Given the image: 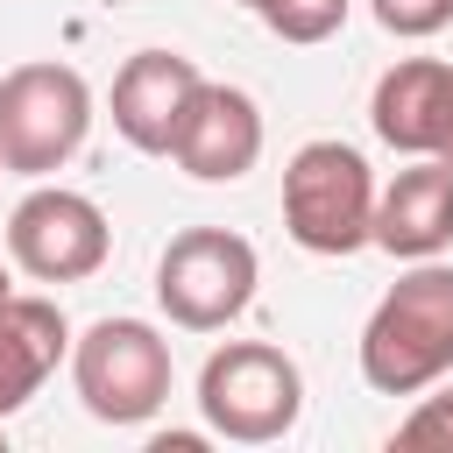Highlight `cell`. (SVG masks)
<instances>
[{"instance_id": "1", "label": "cell", "mask_w": 453, "mask_h": 453, "mask_svg": "<svg viewBox=\"0 0 453 453\" xmlns=\"http://www.w3.org/2000/svg\"><path fill=\"white\" fill-rule=\"evenodd\" d=\"M453 375V262H411L361 326V382L375 396H418Z\"/></svg>"}, {"instance_id": "2", "label": "cell", "mask_w": 453, "mask_h": 453, "mask_svg": "<svg viewBox=\"0 0 453 453\" xmlns=\"http://www.w3.org/2000/svg\"><path fill=\"white\" fill-rule=\"evenodd\" d=\"M283 234L304 255L375 248V177L347 142H304L283 163Z\"/></svg>"}, {"instance_id": "3", "label": "cell", "mask_w": 453, "mask_h": 453, "mask_svg": "<svg viewBox=\"0 0 453 453\" xmlns=\"http://www.w3.org/2000/svg\"><path fill=\"white\" fill-rule=\"evenodd\" d=\"M198 411H205V432L212 439H234V446H269L297 425L304 411V375L283 347L269 340H226L205 354L198 368Z\"/></svg>"}, {"instance_id": "4", "label": "cell", "mask_w": 453, "mask_h": 453, "mask_svg": "<svg viewBox=\"0 0 453 453\" xmlns=\"http://www.w3.org/2000/svg\"><path fill=\"white\" fill-rule=\"evenodd\" d=\"M85 134H92V85L71 64L35 57L0 71V163L14 177L64 170L85 149Z\"/></svg>"}, {"instance_id": "5", "label": "cell", "mask_w": 453, "mask_h": 453, "mask_svg": "<svg viewBox=\"0 0 453 453\" xmlns=\"http://www.w3.org/2000/svg\"><path fill=\"white\" fill-rule=\"evenodd\" d=\"M71 382L99 425H149L177 382L170 340L149 319H99L71 340Z\"/></svg>"}, {"instance_id": "6", "label": "cell", "mask_w": 453, "mask_h": 453, "mask_svg": "<svg viewBox=\"0 0 453 453\" xmlns=\"http://www.w3.org/2000/svg\"><path fill=\"white\" fill-rule=\"evenodd\" d=\"M262 262L241 234L226 226H184L170 234L163 262H156V304L170 311V326L184 333H219L255 304Z\"/></svg>"}, {"instance_id": "7", "label": "cell", "mask_w": 453, "mask_h": 453, "mask_svg": "<svg viewBox=\"0 0 453 453\" xmlns=\"http://www.w3.org/2000/svg\"><path fill=\"white\" fill-rule=\"evenodd\" d=\"M7 255L21 276L35 283H85L106 269L113 255V226L85 191L64 184H35L14 212H7Z\"/></svg>"}, {"instance_id": "8", "label": "cell", "mask_w": 453, "mask_h": 453, "mask_svg": "<svg viewBox=\"0 0 453 453\" xmlns=\"http://www.w3.org/2000/svg\"><path fill=\"white\" fill-rule=\"evenodd\" d=\"M198 64L177 57V50H134L120 71H113V127L127 149L142 156H170L177 134H184V113L198 99Z\"/></svg>"}, {"instance_id": "9", "label": "cell", "mask_w": 453, "mask_h": 453, "mask_svg": "<svg viewBox=\"0 0 453 453\" xmlns=\"http://www.w3.org/2000/svg\"><path fill=\"white\" fill-rule=\"evenodd\" d=\"M177 170L198 177V184H234L262 163V106L241 92V85H198L191 113H184V134H177Z\"/></svg>"}, {"instance_id": "10", "label": "cell", "mask_w": 453, "mask_h": 453, "mask_svg": "<svg viewBox=\"0 0 453 453\" xmlns=\"http://www.w3.org/2000/svg\"><path fill=\"white\" fill-rule=\"evenodd\" d=\"M368 120L389 149L403 156H446L453 149V64L439 57H403L375 78Z\"/></svg>"}, {"instance_id": "11", "label": "cell", "mask_w": 453, "mask_h": 453, "mask_svg": "<svg viewBox=\"0 0 453 453\" xmlns=\"http://www.w3.org/2000/svg\"><path fill=\"white\" fill-rule=\"evenodd\" d=\"M375 248L396 262H432L453 248V163L446 156H411L375 191Z\"/></svg>"}, {"instance_id": "12", "label": "cell", "mask_w": 453, "mask_h": 453, "mask_svg": "<svg viewBox=\"0 0 453 453\" xmlns=\"http://www.w3.org/2000/svg\"><path fill=\"white\" fill-rule=\"evenodd\" d=\"M71 354V326L57 311V297H0V425L57 375V361Z\"/></svg>"}, {"instance_id": "13", "label": "cell", "mask_w": 453, "mask_h": 453, "mask_svg": "<svg viewBox=\"0 0 453 453\" xmlns=\"http://www.w3.org/2000/svg\"><path fill=\"white\" fill-rule=\"evenodd\" d=\"M347 7L354 0H262L255 14L269 21V35L276 42H326V35H340V21H347Z\"/></svg>"}, {"instance_id": "14", "label": "cell", "mask_w": 453, "mask_h": 453, "mask_svg": "<svg viewBox=\"0 0 453 453\" xmlns=\"http://www.w3.org/2000/svg\"><path fill=\"white\" fill-rule=\"evenodd\" d=\"M375 7V21L389 28V35H403V42H425V35H439L446 21H453V0H368Z\"/></svg>"}, {"instance_id": "15", "label": "cell", "mask_w": 453, "mask_h": 453, "mask_svg": "<svg viewBox=\"0 0 453 453\" xmlns=\"http://www.w3.org/2000/svg\"><path fill=\"white\" fill-rule=\"evenodd\" d=\"M396 446H446L453 453V389L418 396V411L396 425Z\"/></svg>"}, {"instance_id": "16", "label": "cell", "mask_w": 453, "mask_h": 453, "mask_svg": "<svg viewBox=\"0 0 453 453\" xmlns=\"http://www.w3.org/2000/svg\"><path fill=\"white\" fill-rule=\"evenodd\" d=\"M7 290H14V283H7V262H0V297H7Z\"/></svg>"}, {"instance_id": "17", "label": "cell", "mask_w": 453, "mask_h": 453, "mask_svg": "<svg viewBox=\"0 0 453 453\" xmlns=\"http://www.w3.org/2000/svg\"><path fill=\"white\" fill-rule=\"evenodd\" d=\"M241 7H262V0H241Z\"/></svg>"}, {"instance_id": "18", "label": "cell", "mask_w": 453, "mask_h": 453, "mask_svg": "<svg viewBox=\"0 0 453 453\" xmlns=\"http://www.w3.org/2000/svg\"><path fill=\"white\" fill-rule=\"evenodd\" d=\"M446 163H453V149H446Z\"/></svg>"}, {"instance_id": "19", "label": "cell", "mask_w": 453, "mask_h": 453, "mask_svg": "<svg viewBox=\"0 0 453 453\" xmlns=\"http://www.w3.org/2000/svg\"><path fill=\"white\" fill-rule=\"evenodd\" d=\"M0 170H7V163H0Z\"/></svg>"}]
</instances>
